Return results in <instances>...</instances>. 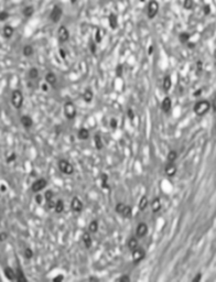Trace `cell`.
Segmentation results:
<instances>
[{
	"instance_id": "f546056e",
	"label": "cell",
	"mask_w": 216,
	"mask_h": 282,
	"mask_svg": "<svg viewBox=\"0 0 216 282\" xmlns=\"http://www.w3.org/2000/svg\"><path fill=\"white\" fill-rule=\"evenodd\" d=\"M12 34H13V28L10 26H6L3 28V35H5V37H10Z\"/></svg>"
},
{
	"instance_id": "3957f363",
	"label": "cell",
	"mask_w": 216,
	"mask_h": 282,
	"mask_svg": "<svg viewBox=\"0 0 216 282\" xmlns=\"http://www.w3.org/2000/svg\"><path fill=\"white\" fill-rule=\"evenodd\" d=\"M58 169H60L61 172L64 173V174H66V175H70L74 172L73 166L68 160H64V159H63V160H60V162H58Z\"/></svg>"
},
{
	"instance_id": "e0dca14e",
	"label": "cell",
	"mask_w": 216,
	"mask_h": 282,
	"mask_svg": "<svg viewBox=\"0 0 216 282\" xmlns=\"http://www.w3.org/2000/svg\"><path fill=\"white\" fill-rule=\"evenodd\" d=\"M93 97H94V93L92 89L87 88L85 89V92L83 93V99L85 103H91L92 100H93Z\"/></svg>"
},
{
	"instance_id": "d6986e66",
	"label": "cell",
	"mask_w": 216,
	"mask_h": 282,
	"mask_svg": "<svg viewBox=\"0 0 216 282\" xmlns=\"http://www.w3.org/2000/svg\"><path fill=\"white\" fill-rule=\"evenodd\" d=\"M77 137L81 140H87L89 137V130L86 128H81L77 132Z\"/></svg>"
},
{
	"instance_id": "ee69618b",
	"label": "cell",
	"mask_w": 216,
	"mask_h": 282,
	"mask_svg": "<svg viewBox=\"0 0 216 282\" xmlns=\"http://www.w3.org/2000/svg\"><path fill=\"white\" fill-rule=\"evenodd\" d=\"M118 281H121V282H129V281H130V278L128 277V275H123V277L119 278Z\"/></svg>"
},
{
	"instance_id": "30bf717a",
	"label": "cell",
	"mask_w": 216,
	"mask_h": 282,
	"mask_svg": "<svg viewBox=\"0 0 216 282\" xmlns=\"http://www.w3.org/2000/svg\"><path fill=\"white\" fill-rule=\"evenodd\" d=\"M136 233H137V236L140 238L144 237V236L148 234V225L146 223H140L137 226V229H136Z\"/></svg>"
},
{
	"instance_id": "f5cc1de1",
	"label": "cell",
	"mask_w": 216,
	"mask_h": 282,
	"mask_svg": "<svg viewBox=\"0 0 216 282\" xmlns=\"http://www.w3.org/2000/svg\"><path fill=\"white\" fill-rule=\"evenodd\" d=\"M152 52H153V47L151 45V47H149V54H152Z\"/></svg>"
},
{
	"instance_id": "7c38bea8",
	"label": "cell",
	"mask_w": 216,
	"mask_h": 282,
	"mask_svg": "<svg viewBox=\"0 0 216 282\" xmlns=\"http://www.w3.org/2000/svg\"><path fill=\"white\" fill-rule=\"evenodd\" d=\"M164 172L168 176H174L177 174V166H174L173 162H169L164 169Z\"/></svg>"
},
{
	"instance_id": "484cf974",
	"label": "cell",
	"mask_w": 216,
	"mask_h": 282,
	"mask_svg": "<svg viewBox=\"0 0 216 282\" xmlns=\"http://www.w3.org/2000/svg\"><path fill=\"white\" fill-rule=\"evenodd\" d=\"M54 210H55V212L58 213V214H61V213L64 210V202H63L62 200H58V202L55 203V207H54Z\"/></svg>"
},
{
	"instance_id": "cb8c5ba5",
	"label": "cell",
	"mask_w": 216,
	"mask_h": 282,
	"mask_svg": "<svg viewBox=\"0 0 216 282\" xmlns=\"http://www.w3.org/2000/svg\"><path fill=\"white\" fill-rule=\"evenodd\" d=\"M28 75H29V78L34 81V79H37L38 76H39V70H38L37 67H31L30 70H29Z\"/></svg>"
},
{
	"instance_id": "680465c9",
	"label": "cell",
	"mask_w": 216,
	"mask_h": 282,
	"mask_svg": "<svg viewBox=\"0 0 216 282\" xmlns=\"http://www.w3.org/2000/svg\"><path fill=\"white\" fill-rule=\"evenodd\" d=\"M71 1H72V2H73V3H74V2H75V1H76V0H71Z\"/></svg>"
},
{
	"instance_id": "7402d4cb",
	"label": "cell",
	"mask_w": 216,
	"mask_h": 282,
	"mask_svg": "<svg viewBox=\"0 0 216 282\" xmlns=\"http://www.w3.org/2000/svg\"><path fill=\"white\" fill-rule=\"evenodd\" d=\"M138 245H139V243H138V239L136 237H131L130 239L128 240V247H129L130 250L138 248Z\"/></svg>"
},
{
	"instance_id": "7bdbcfd3",
	"label": "cell",
	"mask_w": 216,
	"mask_h": 282,
	"mask_svg": "<svg viewBox=\"0 0 216 282\" xmlns=\"http://www.w3.org/2000/svg\"><path fill=\"white\" fill-rule=\"evenodd\" d=\"M44 200V195L42 196L40 195V194H37V196H35V202H37L38 204H42V200Z\"/></svg>"
},
{
	"instance_id": "44dd1931",
	"label": "cell",
	"mask_w": 216,
	"mask_h": 282,
	"mask_svg": "<svg viewBox=\"0 0 216 282\" xmlns=\"http://www.w3.org/2000/svg\"><path fill=\"white\" fill-rule=\"evenodd\" d=\"M16 280L17 281H19V282H26L27 281V278H26V275H24V273H23V271L21 270V269H17V271H16Z\"/></svg>"
},
{
	"instance_id": "52a82bcc",
	"label": "cell",
	"mask_w": 216,
	"mask_h": 282,
	"mask_svg": "<svg viewBox=\"0 0 216 282\" xmlns=\"http://www.w3.org/2000/svg\"><path fill=\"white\" fill-rule=\"evenodd\" d=\"M158 10H159L158 2L154 1V0L150 1L148 5V17L149 18H153V17H156V14L158 13Z\"/></svg>"
},
{
	"instance_id": "e575fe53",
	"label": "cell",
	"mask_w": 216,
	"mask_h": 282,
	"mask_svg": "<svg viewBox=\"0 0 216 282\" xmlns=\"http://www.w3.org/2000/svg\"><path fill=\"white\" fill-rule=\"evenodd\" d=\"M100 180H102L103 187H108V175H107V174H102V176H100Z\"/></svg>"
},
{
	"instance_id": "d590c367",
	"label": "cell",
	"mask_w": 216,
	"mask_h": 282,
	"mask_svg": "<svg viewBox=\"0 0 216 282\" xmlns=\"http://www.w3.org/2000/svg\"><path fill=\"white\" fill-rule=\"evenodd\" d=\"M188 39H190V35H188V33H181L180 34V41H181L182 43H186L188 41Z\"/></svg>"
},
{
	"instance_id": "277c9868",
	"label": "cell",
	"mask_w": 216,
	"mask_h": 282,
	"mask_svg": "<svg viewBox=\"0 0 216 282\" xmlns=\"http://www.w3.org/2000/svg\"><path fill=\"white\" fill-rule=\"evenodd\" d=\"M76 107L73 103L71 101H68L64 105V115L68 119H74L75 116H76Z\"/></svg>"
},
{
	"instance_id": "ffe728a7",
	"label": "cell",
	"mask_w": 216,
	"mask_h": 282,
	"mask_svg": "<svg viewBox=\"0 0 216 282\" xmlns=\"http://www.w3.org/2000/svg\"><path fill=\"white\" fill-rule=\"evenodd\" d=\"M45 82L49 85H55L56 83V76L54 73H48L45 76Z\"/></svg>"
},
{
	"instance_id": "8992f818",
	"label": "cell",
	"mask_w": 216,
	"mask_h": 282,
	"mask_svg": "<svg viewBox=\"0 0 216 282\" xmlns=\"http://www.w3.org/2000/svg\"><path fill=\"white\" fill-rule=\"evenodd\" d=\"M144 256H146V251L143 249H141V248L138 247L133 250V261L135 264L140 262L144 258Z\"/></svg>"
},
{
	"instance_id": "f35d334b",
	"label": "cell",
	"mask_w": 216,
	"mask_h": 282,
	"mask_svg": "<svg viewBox=\"0 0 216 282\" xmlns=\"http://www.w3.org/2000/svg\"><path fill=\"white\" fill-rule=\"evenodd\" d=\"M32 13H33V8L32 7H27L26 9L23 10V14L26 17H30V16H32Z\"/></svg>"
},
{
	"instance_id": "f1b7e54d",
	"label": "cell",
	"mask_w": 216,
	"mask_h": 282,
	"mask_svg": "<svg viewBox=\"0 0 216 282\" xmlns=\"http://www.w3.org/2000/svg\"><path fill=\"white\" fill-rule=\"evenodd\" d=\"M178 159V153L177 151H174V150H171V151L168 153V161L169 162H173L174 163V161Z\"/></svg>"
},
{
	"instance_id": "7a4b0ae2",
	"label": "cell",
	"mask_w": 216,
	"mask_h": 282,
	"mask_svg": "<svg viewBox=\"0 0 216 282\" xmlns=\"http://www.w3.org/2000/svg\"><path fill=\"white\" fill-rule=\"evenodd\" d=\"M11 104L17 109L22 107V105H23V94H22V92L19 91V89L13 91L11 95Z\"/></svg>"
},
{
	"instance_id": "9a60e30c",
	"label": "cell",
	"mask_w": 216,
	"mask_h": 282,
	"mask_svg": "<svg viewBox=\"0 0 216 282\" xmlns=\"http://www.w3.org/2000/svg\"><path fill=\"white\" fill-rule=\"evenodd\" d=\"M172 107V100L170 97H165L164 99L162 100V103H161V109L163 110L164 112H169L171 110Z\"/></svg>"
},
{
	"instance_id": "ab89813d",
	"label": "cell",
	"mask_w": 216,
	"mask_h": 282,
	"mask_svg": "<svg viewBox=\"0 0 216 282\" xmlns=\"http://www.w3.org/2000/svg\"><path fill=\"white\" fill-rule=\"evenodd\" d=\"M183 7L185 9H191L193 7V0H184Z\"/></svg>"
},
{
	"instance_id": "d6a6232c",
	"label": "cell",
	"mask_w": 216,
	"mask_h": 282,
	"mask_svg": "<svg viewBox=\"0 0 216 282\" xmlns=\"http://www.w3.org/2000/svg\"><path fill=\"white\" fill-rule=\"evenodd\" d=\"M44 200H45V202H50V200H53V192H52L51 190H48V191H45V193H44Z\"/></svg>"
},
{
	"instance_id": "bcb514c9",
	"label": "cell",
	"mask_w": 216,
	"mask_h": 282,
	"mask_svg": "<svg viewBox=\"0 0 216 282\" xmlns=\"http://www.w3.org/2000/svg\"><path fill=\"white\" fill-rule=\"evenodd\" d=\"M128 116H129V118H130V119H133V118H135V112H133L131 109H129V110H128Z\"/></svg>"
},
{
	"instance_id": "4fadbf2b",
	"label": "cell",
	"mask_w": 216,
	"mask_h": 282,
	"mask_svg": "<svg viewBox=\"0 0 216 282\" xmlns=\"http://www.w3.org/2000/svg\"><path fill=\"white\" fill-rule=\"evenodd\" d=\"M162 208V204H161V200L159 197L153 198V200L151 202V210L153 213H158Z\"/></svg>"
},
{
	"instance_id": "9c48e42d",
	"label": "cell",
	"mask_w": 216,
	"mask_h": 282,
	"mask_svg": "<svg viewBox=\"0 0 216 282\" xmlns=\"http://www.w3.org/2000/svg\"><path fill=\"white\" fill-rule=\"evenodd\" d=\"M58 37L61 42H66L68 40V37H70L68 29H66L65 27H60V29H58Z\"/></svg>"
},
{
	"instance_id": "836d02e7",
	"label": "cell",
	"mask_w": 216,
	"mask_h": 282,
	"mask_svg": "<svg viewBox=\"0 0 216 282\" xmlns=\"http://www.w3.org/2000/svg\"><path fill=\"white\" fill-rule=\"evenodd\" d=\"M131 212H133V210H131L130 206L126 205L125 210H123V214L121 215H123V217H130L131 216Z\"/></svg>"
},
{
	"instance_id": "4316f807",
	"label": "cell",
	"mask_w": 216,
	"mask_h": 282,
	"mask_svg": "<svg viewBox=\"0 0 216 282\" xmlns=\"http://www.w3.org/2000/svg\"><path fill=\"white\" fill-rule=\"evenodd\" d=\"M172 86V81H171V77L170 76H165L164 79H163V88L164 91H169Z\"/></svg>"
},
{
	"instance_id": "681fc988",
	"label": "cell",
	"mask_w": 216,
	"mask_h": 282,
	"mask_svg": "<svg viewBox=\"0 0 216 282\" xmlns=\"http://www.w3.org/2000/svg\"><path fill=\"white\" fill-rule=\"evenodd\" d=\"M7 17H8L7 12H3V13H1V20H5Z\"/></svg>"
},
{
	"instance_id": "4dcf8cb0",
	"label": "cell",
	"mask_w": 216,
	"mask_h": 282,
	"mask_svg": "<svg viewBox=\"0 0 216 282\" xmlns=\"http://www.w3.org/2000/svg\"><path fill=\"white\" fill-rule=\"evenodd\" d=\"M33 54V47L31 45H26L23 47V55L24 56H31Z\"/></svg>"
},
{
	"instance_id": "11a10c76",
	"label": "cell",
	"mask_w": 216,
	"mask_h": 282,
	"mask_svg": "<svg viewBox=\"0 0 216 282\" xmlns=\"http://www.w3.org/2000/svg\"><path fill=\"white\" fill-rule=\"evenodd\" d=\"M204 10H205V13H208V12H209V8H208V6H206V7L204 8Z\"/></svg>"
},
{
	"instance_id": "1f68e13d",
	"label": "cell",
	"mask_w": 216,
	"mask_h": 282,
	"mask_svg": "<svg viewBox=\"0 0 216 282\" xmlns=\"http://www.w3.org/2000/svg\"><path fill=\"white\" fill-rule=\"evenodd\" d=\"M109 24L113 29H115L117 27V17L113 13L109 16Z\"/></svg>"
},
{
	"instance_id": "ac0fdd59",
	"label": "cell",
	"mask_w": 216,
	"mask_h": 282,
	"mask_svg": "<svg viewBox=\"0 0 216 282\" xmlns=\"http://www.w3.org/2000/svg\"><path fill=\"white\" fill-rule=\"evenodd\" d=\"M82 240H83L84 245H85L86 248H91L92 247V237L91 234L88 233H84L83 236H82Z\"/></svg>"
},
{
	"instance_id": "603a6c76",
	"label": "cell",
	"mask_w": 216,
	"mask_h": 282,
	"mask_svg": "<svg viewBox=\"0 0 216 282\" xmlns=\"http://www.w3.org/2000/svg\"><path fill=\"white\" fill-rule=\"evenodd\" d=\"M149 205V200L147 196H142L139 200V210H144L147 208V206Z\"/></svg>"
},
{
	"instance_id": "7dc6e473",
	"label": "cell",
	"mask_w": 216,
	"mask_h": 282,
	"mask_svg": "<svg viewBox=\"0 0 216 282\" xmlns=\"http://www.w3.org/2000/svg\"><path fill=\"white\" fill-rule=\"evenodd\" d=\"M121 73H123V66L118 65V67H117V75H118V76H121Z\"/></svg>"
},
{
	"instance_id": "f6af8a7d",
	"label": "cell",
	"mask_w": 216,
	"mask_h": 282,
	"mask_svg": "<svg viewBox=\"0 0 216 282\" xmlns=\"http://www.w3.org/2000/svg\"><path fill=\"white\" fill-rule=\"evenodd\" d=\"M102 41V34H100V31L98 30L96 32V42H100Z\"/></svg>"
},
{
	"instance_id": "b9f144b4",
	"label": "cell",
	"mask_w": 216,
	"mask_h": 282,
	"mask_svg": "<svg viewBox=\"0 0 216 282\" xmlns=\"http://www.w3.org/2000/svg\"><path fill=\"white\" fill-rule=\"evenodd\" d=\"M16 158H17L16 153H13V152H12L10 156H7V162H8V163H9V162H13V161L16 160Z\"/></svg>"
},
{
	"instance_id": "83f0119b",
	"label": "cell",
	"mask_w": 216,
	"mask_h": 282,
	"mask_svg": "<svg viewBox=\"0 0 216 282\" xmlns=\"http://www.w3.org/2000/svg\"><path fill=\"white\" fill-rule=\"evenodd\" d=\"M88 230H89V233H92V234H95L96 231L98 230V223H97V221H96V220H92L91 223H89Z\"/></svg>"
},
{
	"instance_id": "db71d44e",
	"label": "cell",
	"mask_w": 216,
	"mask_h": 282,
	"mask_svg": "<svg viewBox=\"0 0 216 282\" xmlns=\"http://www.w3.org/2000/svg\"><path fill=\"white\" fill-rule=\"evenodd\" d=\"M64 279V277H62V275H60V277H58V278H54V281H56V280H63Z\"/></svg>"
},
{
	"instance_id": "8fae6325",
	"label": "cell",
	"mask_w": 216,
	"mask_h": 282,
	"mask_svg": "<svg viewBox=\"0 0 216 282\" xmlns=\"http://www.w3.org/2000/svg\"><path fill=\"white\" fill-rule=\"evenodd\" d=\"M61 17H62V9L58 6H56L51 12V20L53 22H58L61 19Z\"/></svg>"
},
{
	"instance_id": "60d3db41",
	"label": "cell",
	"mask_w": 216,
	"mask_h": 282,
	"mask_svg": "<svg viewBox=\"0 0 216 282\" xmlns=\"http://www.w3.org/2000/svg\"><path fill=\"white\" fill-rule=\"evenodd\" d=\"M109 126L112 127L113 129H116V128H117V126H118V121H117V119H116V118H112V119H110Z\"/></svg>"
},
{
	"instance_id": "9f6ffc18",
	"label": "cell",
	"mask_w": 216,
	"mask_h": 282,
	"mask_svg": "<svg viewBox=\"0 0 216 282\" xmlns=\"http://www.w3.org/2000/svg\"><path fill=\"white\" fill-rule=\"evenodd\" d=\"M61 56H62V57H65V54H64V51H62V50H61Z\"/></svg>"
},
{
	"instance_id": "5b68a950",
	"label": "cell",
	"mask_w": 216,
	"mask_h": 282,
	"mask_svg": "<svg viewBox=\"0 0 216 282\" xmlns=\"http://www.w3.org/2000/svg\"><path fill=\"white\" fill-rule=\"evenodd\" d=\"M48 182H47V180L44 179H39L37 180V181H34V182L32 183V186H31V190H32L34 193H39V192H41L42 190H44L45 186H47Z\"/></svg>"
},
{
	"instance_id": "f907efd6",
	"label": "cell",
	"mask_w": 216,
	"mask_h": 282,
	"mask_svg": "<svg viewBox=\"0 0 216 282\" xmlns=\"http://www.w3.org/2000/svg\"><path fill=\"white\" fill-rule=\"evenodd\" d=\"M1 239H3V240H6V239H7V234H6V233H3V234H1Z\"/></svg>"
},
{
	"instance_id": "5bb4252c",
	"label": "cell",
	"mask_w": 216,
	"mask_h": 282,
	"mask_svg": "<svg viewBox=\"0 0 216 282\" xmlns=\"http://www.w3.org/2000/svg\"><path fill=\"white\" fill-rule=\"evenodd\" d=\"M20 121H21V125L26 129H30L33 126V120L30 116H22L20 119Z\"/></svg>"
},
{
	"instance_id": "ba28073f",
	"label": "cell",
	"mask_w": 216,
	"mask_h": 282,
	"mask_svg": "<svg viewBox=\"0 0 216 282\" xmlns=\"http://www.w3.org/2000/svg\"><path fill=\"white\" fill-rule=\"evenodd\" d=\"M71 207H72V210H74V212L79 213V212H82V210H83V203H82V200H79L78 197L75 196V197L72 198Z\"/></svg>"
},
{
	"instance_id": "c3c4849f",
	"label": "cell",
	"mask_w": 216,
	"mask_h": 282,
	"mask_svg": "<svg viewBox=\"0 0 216 282\" xmlns=\"http://www.w3.org/2000/svg\"><path fill=\"white\" fill-rule=\"evenodd\" d=\"M200 280H201V273H198V275H196V277L193 278L192 281H193V282H198V281H200Z\"/></svg>"
},
{
	"instance_id": "74e56055",
	"label": "cell",
	"mask_w": 216,
	"mask_h": 282,
	"mask_svg": "<svg viewBox=\"0 0 216 282\" xmlns=\"http://www.w3.org/2000/svg\"><path fill=\"white\" fill-rule=\"evenodd\" d=\"M125 207H126V204H123V203H118L116 205V212L118 213V214H123V210H125Z\"/></svg>"
},
{
	"instance_id": "8d00e7d4",
	"label": "cell",
	"mask_w": 216,
	"mask_h": 282,
	"mask_svg": "<svg viewBox=\"0 0 216 282\" xmlns=\"http://www.w3.org/2000/svg\"><path fill=\"white\" fill-rule=\"evenodd\" d=\"M24 257H26L27 259H31L33 257V250L31 249V248H26L24 249Z\"/></svg>"
},
{
	"instance_id": "6da1fadb",
	"label": "cell",
	"mask_w": 216,
	"mask_h": 282,
	"mask_svg": "<svg viewBox=\"0 0 216 282\" xmlns=\"http://www.w3.org/2000/svg\"><path fill=\"white\" fill-rule=\"evenodd\" d=\"M211 108V104L207 100H200L194 106V112L198 116H204Z\"/></svg>"
},
{
	"instance_id": "d4e9b609",
	"label": "cell",
	"mask_w": 216,
	"mask_h": 282,
	"mask_svg": "<svg viewBox=\"0 0 216 282\" xmlns=\"http://www.w3.org/2000/svg\"><path fill=\"white\" fill-rule=\"evenodd\" d=\"M94 140H95V147L97 150H102L103 148H104V143H103V140H102V137H100L99 135H95V138H94Z\"/></svg>"
},
{
	"instance_id": "2e32d148",
	"label": "cell",
	"mask_w": 216,
	"mask_h": 282,
	"mask_svg": "<svg viewBox=\"0 0 216 282\" xmlns=\"http://www.w3.org/2000/svg\"><path fill=\"white\" fill-rule=\"evenodd\" d=\"M3 273H5L6 278H7L8 280H11V281H14V280H16V271H13V269L10 268V267L5 268Z\"/></svg>"
},
{
	"instance_id": "6f0895ef",
	"label": "cell",
	"mask_w": 216,
	"mask_h": 282,
	"mask_svg": "<svg viewBox=\"0 0 216 282\" xmlns=\"http://www.w3.org/2000/svg\"><path fill=\"white\" fill-rule=\"evenodd\" d=\"M1 191H3V192H5V191H6V186H5V185H3V184L1 185Z\"/></svg>"
},
{
	"instance_id": "816d5d0a",
	"label": "cell",
	"mask_w": 216,
	"mask_h": 282,
	"mask_svg": "<svg viewBox=\"0 0 216 282\" xmlns=\"http://www.w3.org/2000/svg\"><path fill=\"white\" fill-rule=\"evenodd\" d=\"M42 91L47 92L48 91V85H42Z\"/></svg>"
}]
</instances>
